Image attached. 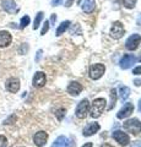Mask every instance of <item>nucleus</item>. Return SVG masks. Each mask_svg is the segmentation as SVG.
Listing matches in <instances>:
<instances>
[{"instance_id": "obj_13", "label": "nucleus", "mask_w": 141, "mask_h": 147, "mask_svg": "<svg viewBox=\"0 0 141 147\" xmlns=\"http://www.w3.org/2000/svg\"><path fill=\"white\" fill-rule=\"evenodd\" d=\"M12 37L7 31H0V48H5L11 43Z\"/></svg>"}, {"instance_id": "obj_32", "label": "nucleus", "mask_w": 141, "mask_h": 147, "mask_svg": "<svg viewBox=\"0 0 141 147\" xmlns=\"http://www.w3.org/2000/svg\"><path fill=\"white\" fill-rule=\"evenodd\" d=\"M40 55H42V50H38V53H37V58H36V60H39L40 59Z\"/></svg>"}, {"instance_id": "obj_17", "label": "nucleus", "mask_w": 141, "mask_h": 147, "mask_svg": "<svg viewBox=\"0 0 141 147\" xmlns=\"http://www.w3.org/2000/svg\"><path fill=\"white\" fill-rule=\"evenodd\" d=\"M81 91H82V86H81L79 82H71L67 87V92L71 94V96H77L81 93Z\"/></svg>"}, {"instance_id": "obj_39", "label": "nucleus", "mask_w": 141, "mask_h": 147, "mask_svg": "<svg viewBox=\"0 0 141 147\" xmlns=\"http://www.w3.org/2000/svg\"><path fill=\"white\" fill-rule=\"evenodd\" d=\"M134 147V146H133ZM135 147H140V144H139V142H138V144H135Z\"/></svg>"}, {"instance_id": "obj_27", "label": "nucleus", "mask_w": 141, "mask_h": 147, "mask_svg": "<svg viewBox=\"0 0 141 147\" xmlns=\"http://www.w3.org/2000/svg\"><path fill=\"white\" fill-rule=\"evenodd\" d=\"M6 145H7L6 137H5V136H3V135H0V147H5Z\"/></svg>"}, {"instance_id": "obj_29", "label": "nucleus", "mask_w": 141, "mask_h": 147, "mask_svg": "<svg viewBox=\"0 0 141 147\" xmlns=\"http://www.w3.org/2000/svg\"><path fill=\"white\" fill-rule=\"evenodd\" d=\"M63 3V0H52V6H58Z\"/></svg>"}, {"instance_id": "obj_30", "label": "nucleus", "mask_w": 141, "mask_h": 147, "mask_svg": "<svg viewBox=\"0 0 141 147\" xmlns=\"http://www.w3.org/2000/svg\"><path fill=\"white\" fill-rule=\"evenodd\" d=\"M27 50H28V47H27L26 44H24V48L21 47V49H20V53H21V54H25V53L27 52Z\"/></svg>"}, {"instance_id": "obj_21", "label": "nucleus", "mask_w": 141, "mask_h": 147, "mask_svg": "<svg viewBox=\"0 0 141 147\" xmlns=\"http://www.w3.org/2000/svg\"><path fill=\"white\" fill-rule=\"evenodd\" d=\"M43 20V12L39 11L37 15H36V18H34V24H33V30H37L39 25H40V21Z\"/></svg>"}, {"instance_id": "obj_15", "label": "nucleus", "mask_w": 141, "mask_h": 147, "mask_svg": "<svg viewBox=\"0 0 141 147\" xmlns=\"http://www.w3.org/2000/svg\"><path fill=\"white\" fill-rule=\"evenodd\" d=\"M52 147H71V142L65 136H59L58 139L53 142Z\"/></svg>"}, {"instance_id": "obj_11", "label": "nucleus", "mask_w": 141, "mask_h": 147, "mask_svg": "<svg viewBox=\"0 0 141 147\" xmlns=\"http://www.w3.org/2000/svg\"><path fill=\"white\" fill-rule=\"evenodd\" d=\"M133 112H134V105L131 103H126L124 107L119 110V113L117 114V117L119 119H124V118H128Z\"/></svg>"}, {"instance_id": "obj_6", "label": "nucleus", "mask_w": 141, "mask_h": 147, "mask_svg": "<svg viewBox=\"0 0 141 147\" xmlns=\"http://www.w3.org/2000/svg\"><path fill=\"white\" fill-rule=\"evenodd\" d=\"M113 137H114V140L117 142H119V145H121V146H126V145H129V142H130L129 135L120 130H117L113 132Z\"/></svg>"}, {"instance_id": "obj_33", "label": "nucleus", "mask_w": 141, "mask_h": 147, "mask_svg": "<svg viewBox=\"0 0 141 147\" xmlns=\"http://www.w3.org/2000/svg\"><path fill=\"white\" fill-rule=\"evenodd\" d=\"M51 21H52V24H54V22L57 21V16H55V15H52V17H51Z\"/></svg>"}, {"instance_id": "obj_3", "label": "nucleus", "mask_w": 141, "mask_h": 147, "mask_svg": "<svg viewBox=\"0 0 141 147\" xmlns=\"http://www.w3.org/2000/svg\"><path fill=\"white\" fill-rule=\"evenodd\" d=\"M104 71H106L104 65H102V64H93L90 69V76H91V79H93V80H98L103 76Z\"/></svg>"}, {"instance_id": "obj_22", "label": "nucleus", "mask_w": 141, "mask_h": 147, "mask_svg": "<svg viewBox=\"0 0 141 147\" xmlns=\"http://www.w3.org/2000/svg\"><path fill=\"white\" fill-rule=\"evenodd\" d=\"M138 0H123V4H124V6L125 7H128V9H133L135 6V4Z\"/></svg>"}, {"instance_id": "obj_9", "label": "nucleus", "mask_w": 141, "mask_h": 147, "mask_svg": "<svg viewBox=\"0 0 141 147\" xmlns=\"http://www.w3.org/2000/svg\"><path fill=\"white\" fill-rule=\"evenodd\" d=\"M136 61V58L133 57V55H124V57L121 58L120 60V67L124 69V70H126V69H129L134 65V63Z\"/></svg>"}, {"instance_id": "obj_20", "label": "nucleus", "mask_w": 141, "mask_h": 147, "mask_svg": "<svg viewBox=\"0 0 141 147\" xmlns=\"http://www.w3.org/2000/svg\"><path fill=\"white\" fill-rule=\"evenodd\" d=\"M69 26H70V21H64V22H61L60 26L58 27V30H57V36H61L64 32L69 28Z\"/></svg>"}, {"instance_id": "obj_1", "label": "nucleus", "mask_w": 141, "mask_h": 147, "mask_svg": "<svg viewBox=\"0 0 141 147\" xmlns=\"http://www.w3.org/2000/svg\"><path fill=\"white\" fill-rule=\"evenodd\" d=\"M106 105H107V102L104 98H97L94 99L92 102V105H91V114L90 115L92 118H98L101 117V114L103 113V110L106 109Z\"/></svg>"}, {"instance_id": "obj_36", "label": "nucleus", "mask_w": 141, "mask_h": 147, "mask_svg": "<svg viewBox=\"0 0 141 147\" xmlns=\"http://www.w3.org/2000/svg\"><path fill=\"white\" fill-rule=\"evenodd\" d=\"M101 147H113V146H111V145H108V144H104V145H102Z\"/></svg>"}, {"instance_id": "obj_16", "label": "nucleus", "mask_w": 141, "mask_h": 147, "mask_svg": "<svg viewBox=\"0 0 141 147\" xmlns=\"http://www.w3.org/2000/svg\"><path fill=\"white\" fill-rule=\"evenodd\" d=\"M99 130V124L97 123H92V124H88L87 126L84 129V136H92L93 134H96V132Z\"/></svg>"}, {"instance_id": "obj_23", "label": "nucleus", "mask_w": 141, "mask_h": 147, "mask_svg": "<svg viewBox=\"0 0 141 147\" xmlns=\"http://www.w3.org/2000/svg\"><path fill=\"white\" fill-rule=\"evenodd\" d=\"M115 99H117V91L115 90H112L111 91V100H112V103H111V105H109V109H112L113 107H114Z\"/></svg>"}, {"instance_id": "obj_40", "label": "nucleus", "mask_w": 141, "mask_h": 147, "mask_svg": "<svg viewBox=\"0 0 141 147\" xmlns=\"http://www.w3.org/2000/svg\"><path fill=\"white\" fill-rule=\"evenodd\" d=\"M136 60H139V61H141V57H140L139 59H136Z\"/></svg>"}, {"instance_id": "obj_38", "label": "nucleus", "mask_w": 141, "mask_h": 147, "mask_svg": "<svg viewBox=\"0 0 141 147\" xmlns=\"http://www.w3.org/2000/svg\"><path fill=\"white\" fill-rule=\"evenodd\" d=\"M139 110H140V112H141V99L139 100Z\"/></svg>"}, {"instance_id": "obj_4", "label": "nucleus", "mask_w": 141, "mask_h": 147, "mask_svg": "<svg viewBox=\"0 0 141 147\" xmlns=\"http://www.w3.org/2000/svg\"><path fill=\"white\" fill-rule=\"evenodd\" d=\"M88 100L87 99H82L81 102L79 103V105H77V108H76V117L79 118V119H84L86 115H87V113H88Z\"/></svg>"}, {"instance_id": "obj_24", "label": "nucleus", "mask_w": 141, "mask_h": 147, "mask_svg": "<svg viewBox=\"0 0 141 147\" xmlns=\"http://www.w3.org/2000/svg\"><path fill=\"white\" fill-rule=\"evenodd\" d=\"M30 17L28 16H24L21 18V25H20V27L21 28H25V27L27 26V25H30Z\"/></svg>"}, {"instance_id": "obj_28", "label": "nucleus", "mask_w": 141, "mask_h": 147, "mask_svg": "<svg viewBox=\"0 0 141 147\" xmlns=\"http://www.w3.org/2000/svg\"><path fill=\"white\" fill-rule=\"evenodd\" d=\"M134 75H141V65L138 66V67H135L134 69V71H133Z\"/></svg>"}, {"instance_id": "obj_8", "label": "nucleus", "mask_w": 141, "mask_h": 147, "mask_svg": "<svg viewBox=\"0 0 141 147\" xmlns=\"http://www.w3.org/2000/svg\"><path fill=\"white\" fill-rule=\"evenodd\" d=\"M5 86L9 92L16 93V92L20 90V81H19V79H16V77H10V79L6 81Z\"/></svg>"}, {"instance_id": "obj_18", "label": "nucleus", "mask_w": 141, "mask_h": 147, "mask_svg": "<svg viewBox=\"0 0 141 147\" xmlns=\"http://www.w3.org/2000/svg\"><path fill=\"white\" fill-rule=\"evenodd\" d=\"M81 7H82V10L86 13H91V12H93L94 7H96V1L94 0H84Z\"/></svg>"}, {"instance_id": "obj_35", "label": "nucleus", "mask_w": 141, "mask_h": 147, "mask_svg": "<svg viewBox=\"0 0 141 147\" xmlns=\"http://www.w3.org/2000/svg\"><path fill=\"white\" fill-rule=\"evenodd\" d=\"M135 85H136V86H140V85H141V80H136V81H135Z\"/></svg>"}, {"instance_id": "obj_19", "label": "nucleus", "mask_w": 141, "mask_h": 147, "mask_svg": "<svg viewBox=\"0 0 141 147\" xmlns=\"http://www.w3.org/2000/svg\"><path fill=\"white\" fill-rule=\"evenodd\" d=\"M129 96H130V88L126 86H121L119 88V98L124 102V100L128 99Z\"/></svg>"}, {"instance_id": "obj_37", "label": "nucleus", "mask_w": 141, "mask_h": 147, "mask_svg": "<svg viewBox=\"0 0 141 147\" xmlns=\"http://www.w3.org/2000/svg\"><path fill=\"white\" fill-rule=\"evenodd\" d=\"M138 24H139V25H141V15H140V17L138 18Z\"/></svg>"}, {"instance_id": "obj_34", "label": "nucleus", "mask_w": 141, "mask_h": 147, "mask_svg": "<svg viewBox=\"0 0 141 147\" xmlns=\"http://www.w3.org/2000/svg\"><path fill=\"white\" fill-rule=\"evenodd\" d=\"M82 147H92V144H91V142H87V144H85Z\"/></svg>"}, {"instance_id": "obj_7", "label": "nucleus", "mask_w": 141, "mask_h": 147, "mask_svg": "<svg viewBox=\"0 0 141 147\" xmlns=\"http://www.w3.org/2000/svg\"><path fill=\"white\" fill-rule=\"evenodd\" d=\"M141 42V36L140 34H133V36H130L128 39H126V43H125V47L126 49H129V50H134L139 47V44Z\"/></svg>"}, {"instance_id": "obj_2", "label": "nucleus", "mask_w": 141, "mask_h": 147, "mask_svg": "<svg viewBox=\"0 0 141 147\" xmlns=\"http://www.w3.org/2000/svg\"><path fill=\"white\" fill-rule=\"evenodd\" d=\"M123 126L128 132H131L134 135H139L141 132V121L139 119H129V120L124 121Z\"/></svg>"}, {"instance_id": "obj_12", "label": "nucleus", "mask_w": 141, "mask_h": 147, "mask_svg": "<svg viewBox=\"0 0 141 147\" xmlns=\"http://www.w3.org/2000/svg\"><path fill=\"white\" fill-rule=\"evenodd\" d=\"M47 140H48V135H47V132H44V131H39L33 136L34 144H36V146H38V147L44 146L45 142H47Z\"/></svg>"}, {"instance_id": "obj_31", "label": "nucleus", "mask_w": 141, "mask_h": 147, "mask_svg": "<svg viewBox=\"0 0 141 147\" xmlns=\"http://www.w3.org/2000/svg\"><path fill=\"white\" fill-rule=\"evenodd\" d=\"M13 120H15V117H10L7 120H5V123H4V124H10V121H13Z\"/></svg>"}, {"instance_id": "obj_25", "label": "nucleus", "mask_w": 141, "mask_h": 147, "mask_svg": "<svg viewBox=\"0 0 141 147\" xmlns=\"http://www.w3.org/2000/svg\"><path fill=\"white\" fill-rule=\"evenodd\" d=\"M64 114H65V109H59V110H57V113H55V115L58 117V119L59 120H61L63 119V117H64Z\"/></svg>"}, {"instance_id": "obj_26", "label": "nucleus", "mask_w": 141, "mask_h": 147, "mask_svg": "<svg viewBox=\"0 0 141 147\" xmlns=\"http://www.w3.org/2000/svg\"><path fill=\"white\" fill-rule=\"evenodd\" d=\"M48 30H49V22L48 21H45L44 22V25H43V28H42V31H40V34H45L48 32Z\"/></svg>"}, {"instance_id": "obj_10", "label": "nucleus", "mask_w": 141, "mask_h": 147, "mask_svg": "<svg viewBox=\"0 0 141 147\" xmlns=\"http://www.w3.org/2000/svg\"><path fill=\"white\" fill-rule=\"evenodd\" d=\"M47 82V77H45V74L42 71L36 72V75L33 76V86L34 87H43Z\"/></svg>"}, {"instance_id": "obj_5", "label": "nucleus", "mask_w": 141, "mask_h": 147, "mask_svg": "<svg viewBox=\"0 0 141 147\" xmlns=\"http://www.w3.org/2000/svg\"><path fill=\"white\" fill-rule=\"evenodd\" d=\"M111 36L114 39H119L124 36V26L121 25V22L115 21L114 24H113L112 28H111Z\"/></svg>"}, {"instance_id": "obj_14", "label": "nucleus", "mask_w": 141, "mask_h": 147, "mask_svg": "<svg viewBox=\"0 0 141 147\" xmlns=\"http://www.w3.org/2000/svg\"><path fill=\"white\" fill-rule=\"evenodd\" d=\"M1 6H3L4 10L9 13H13V12L17 11V6H16V4L13 0H4L1 3Z\"/></svg>"}]
</instances>
